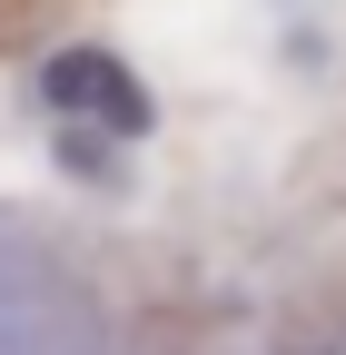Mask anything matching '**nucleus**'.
I'll use <instances>...</instances> for the list:
<instances>
[{"instance_id": "nucleus-1", "label": "nucleus", "mask_w": 346, "mask_h": 355, "mask_svg": "<svg viewBox=\"0 0 346 355\" xmlns=\"http://www.w3.org/2000/svg\"><path fill=\"white\" fill-rule=\"evenodd\" d=\"M40 99L60 109V128H99V139H139L149 128V89L129 79V60L90 50V40H69V50L40 69Z\"/></svg>"}]
</instances>
